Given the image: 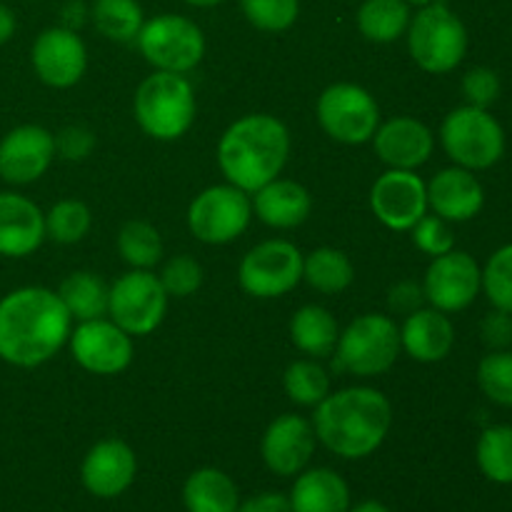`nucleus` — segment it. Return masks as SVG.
<instances>
[{"instance_id":"nucleus-1","label":"nucleus","mask_w":512,"mask_h":512,"mask_svg":"<svg viewBox=\"0 0 512 512\" xmlns=\"http://www.w3.org/2000/svg\"><path fill=\"white\" fill-rule=\"evenodd\" d=\"M70 323L58 293L48 288H18L0 300V360L15 368L48 363L70 338Z\"/></svg>"},{"instance_id":"nucleus-2","label":"nucleus","mask_w":512,"mask_h":512,"mask_svg":"<svg viewBox=\"0 0 512 512\" xmlns=\"http://www.w3.org/2000/svg\"><path fill=\"white\" fill-rule=\"evenodd\" d=\"M393 405L375 388H345L315 405V438L345 460L373 455L388 438Z\"/></svg>"},{"instance_id":"nucleus-3","label":"nucleus","mask_w":512,"mask_h":512,"mask_svg":"<svg viewBox=\"0 0 512 512\" xmlns=\"http://www.w3.org/2000/svg\"><path fill=\"white\" fill-rule=\"evenodd\" d=\"M290 155V133L268 113L243 115L228 125L218 143V165L225 180L253 195L283 173Z\"/></svg>"},{"instance_id":"nucleus-4","label":"nucleus","mask_w":512,"mask_h":512,"mask_svg":"<svg viewBox=\"0 0 512 512\" xmlns=\"http://www.w3.org/2000/svg\"><path fill=\"white\" fill-rule=\"evenodd\" d=\"M135 120L155 140H178L195 120V93L183 73L155 70L135 93Z\"/></svg>"},{"instance_id":"nucleus-5","label":"nucleus","mask_w":512,"mask_h":512,"mask_svg":"<svg viewBox=\"0 0 512 512\" xmlns=\"http://www.w3.org/2000/svg\"><path fill=\"white\" fill-rule=\"evenodd\" d=\"M408 50L425 73L445 75L463 63L468 30L443 0L423 5L408 25Z\"/></svg>"},{"instance_id":"nucleus-6","label":"nucleus","mask_w":512,"mask_h":512,"mask_svg":"<svg viewBox=\"0 0 512 512\" xmlns=\"http://www.w3.org/2000/svg\"><path fill=\"white\" fill-rule=\"evenodd\" d=\"M440 143L455 165L465 170H488L505 155V130L485 108L460 105L445 115Z\"/></svg>"},{"instance_id":"nucleus-7","label":"nucleus","mask_w":512,"mask_h":512,"mask_svg":"<svg viewBox=\"0 0 512 512\" xmlns=\"http://www.w3.org/2000/svg\"><path fill=\"white\" fill-rule=\"evenodd\" d=\"M335 355L340 368L360 378L388 373L400 355V328L388 315H360L340 333Z\"/></svg>"},{"instance_id":"nucleus-8","label":"nucleus","mask_w":512,"mask_h":512,"mask_svg":"<svg viewBox=\"0 0 512 512\" xmlns=\"http://www.w3.org/2000/svg\"><path fill=\"white\" fill-rule=\"evenodd\" d=\"M135 40L143 58L165 73H190L205 55L203 30L185 15H158L143 23Z\"/></svg>"},{"instance_id":"nucleus-9","label":"nucleus","mask_w":512,"mask_h":512,"mask_svg":"<svg viewBox=\"0 0 512 512\" xmlns=\"http://www.w3.org/2000/svg\"><path fill=\"white\" fill-rule=\"evenodd\" d=\"M253 200L235 185H213L195 195L188 208V228L200 243L225 245L248 230Z\"/></svg>"},{"instance_id":"nucleus-10","label":"nucleus","mask_w":512,"mask_h":512,"mask_svg":"<svg viewBox=\"0 0 512 512\" xmlns=\"http://www.w3.org/2000/svg\"><path fill=\"white\" fill-rule=\"evenodd\" d=\"M318 123L333 140L363 145L380 125V108L373 95L355 83H335L320 93Z\"/></svg>"},{"instance_id":"nucleus-11","label":"nucleus","mask_w":512,"mask_h":512,"mask_svg":"<svg viewBox=\"0 0 512 512\" xmlns=\"http://www.w3.org/2000/svg\"><path fill=\"white\" fill-rule=\"evenodd\" d=\"M168 293L163 283L150 270H130L120 275L110 288L108 315L130 338L150 335L165 318Z\"/></svg>"},{"instance_id":"nucleus-12","label":"nucleus","mask_w":512,"mask_h":512,"mask_svg":"<svg viewBox=\"0 0 512 512\" xmlns=\"http://www.w3.org/2000/svg\"><path fill=\"white\" fill-rule=\"evenodd\" d=\"M238 280L253 298H283L303 280V253L290 240H265L248 250Z\"/></svg>"},{"instance_id":"nucleus-13","label":"nucleus","mask_w":512,"mask_h":512,"mask_svg":"<svg viewBox=\"0 0 512 512\" xmlns=\"http://www.w3.org/2000/svg\"><path fill=\"white\" fill-rule=\"evenodd\" d=\"M483 290V270L478 260L463 250H450L430 263L423 280L425 300L440 313H460Z\"/></svg>"},{"instance_id":"nucleus-14","label":"nucleus","mask_w":512,"mask_h":512,"mask_svg":"<svg viewBox=\"0 0 512 512\" xmlns=\"http://www.w3.org/2000/svg\"><path fill=\"white\" fill-rule=\"evenodd\" d=\"M68 340L75 363L93 375H118L133 360V338L113 320H85Z\"/></svg>"},{"instance_id":"nucleus-15","label":"nucleus","mask_w":512,"mask_h":512,"mask_svg":"<svg viewBox=\"0 0 512 512\" xmlns=\"http://www.w3.org/2000/svg\"><path fill=\"white\" fill-rule=\"evenodd\" d=\"M375 218L390 230H410L428 213V185L415 170H395L380 175L370 190Z\"/></svg>"},{"instance_id":"nucleus-16","label":"nucleus","mask_w":512,"mask_h":512,"mask_svg":"<svg viewBox=\"0 0 512 512\" xmlns=\"http://www.w3.org/2000/svg\"><path fill=\"white\" fill-rule=\"evenodd\" d=\"M35 75L50 88H73L88 68V50L80 35L68 28H48L33 43Z\"/></svg>"},{"instance_id":"nucleus-17","label":"nucleus","mask_w":512,"mask_h":512,"mask_svg":"<svg viewBox=\"0 0 512 512\" xmlns=\"http://www.w3.org/2000/svg\"><path fill=\"white\" fill-rule=\"evenodd\" d=\"M55 158V135L40 125H20L0 140V178L28 185L43 178Z\"/></svg>"},{"instance_id":"nucleus-18","label":"nucleus","mask_w":512,"mask_h":512,"mask_svg":"<svg viewBox=\"0 0 512 512\" xmlns=\"http://www.w3.org/2000/svg\"><path fill=\"white\" fill-rule=\"evenodd\" d=\"M315 443L318 438H315L313 423L300 415L285 413L268 425L260 453L270 473L290 478V475L303 473L305 465L313 458Z\"/></svg>"},{"instance_id":"nucleus-19","label":"nucleus","mask_w":512,"mask_h":512,"mask_svg":"<svg viewBox=\"0 0 512 512\" xmlns=\"http://www.w3.org/2000/svg\"><path fill=\"white\" fill-rule=\"evenodd\" d=\"M138 473V460L133 448L118 438L95 443L80 465V480L95 498H118L133 485Z\"/></svg>"},{"instance_id":"nucleus-20","label":"nucleus","mask_w":512,"mask_h":512,"mask_svg":"<svg viewBox=\"0 0 512 512\" xmlns=\"http://www.w3.org/2000/svg\"><path fill=\"white\" fill-rule=\"evenodd\" d=\"M373 145L378 158L388 168L395 170H418L433 155L435 138L433 130L415 118H390L388 123L378 125L373 135Z\"/></svg>"},{"instance_id":"nucleus-21","label":"nucleus","mask_w":512,"mask_h":512,"mask_svg":"<svg viewBox=\"0 0 512 512\" xmlns=\"http://www.w3.org/2000/svg\"><path fill=\"white\" fill-rule=\"evenodd\" d=\"M485 190L473 170L445 168L428 183V208L448 223H465L483 210Z\"/></svg>"},{"instance_id":"nucleus-22","label":"nucleus","mask_w":512,"mask_h":512,"mask_svg":"<svg viewBox=\"0 0 512 512\" xmlns=\"http://www.w3.org/2000/svg\"><path fill=\"white\" fill-rule=\"evenodd\" d=\"M45 240V215L33 200L0 193V255L25 258Z\"/></svg>"},{"instance_id":"nucleus-23","label":"nucleus","mask_w":512,"mask_h":512,"mask_svg":"<svg viewBox=\"0 0 512 512\" xmlns=\"http://www.w3.org/2000/svg\"><path fill=\"white\" fill-rule=\"evenodd\" d=\"M455 345V328L448 313L435 308H420L405 315L400 328V348L418 363H440Z\"/></svg>"},{"instance_id":"nucleus-24","label":"nucleus","mask_w":512,"mask_h":512,"mask_svg":"<svg viewBox=\"0 0 512 512\" xmlns=\"http://www.w3.org/2000/svg\"><path fill=\"white\" fill-rule=\"evenodd\" d=\"M310 210H313V198L295 180L275 178L253 193V213L270 228H298L310 218Z\"/></svg>"},{"instance_id":"nucleus-25","label":"nucleus","mask_w":512,"mask_h":512,"mask_svg":"<svg viewBox=\"0 0 512 512\" xmlns=\"http://www.w3.org/2000/svg\"><path fill=\"white\" fill-rule=\"evenodd\" d=\"M288 500L293 512H348L350 488L335 470L313 468L298 473Z\"/></svg>"},{"instance_id":"nucleus-26","label":"nucleus","mask_w":512,"mask_h":512,"mask_svg":"<svg viewBox=\"0 0 512 512\" xmlns=\"http://www.w3.org/2000/svg\"><path fill=\"white\" fill-rule=\"evenodd\" d=\"M183 503L188 512H235L240 495L233 478L218 468H200L185 480Z\"/></svg>"},{"instance_id":"nucleus-27","label":"nucleus","mask_w":512,"mask_h":512,"mask_svg":"<svg viewBox=\"0 0 512 512\" xmlns=\"http://www.w3.org/2000/svg\"><path fill=\"white\" fill-rule=\"evenodd\" d=\"M290 338L310 358H328L340 338L338 320L323 305H305L290 320Z\"/></svg>"},{"instance_id":"nucleus-28","label":"nucleus","mask_w":512,"mask_h":512,"mask_svg":"<svg viewBox=\"0 0 512 512\" xmlns=\"http://www.w3.org/2000/svg\"><path fill=\"white\" fill-rule=\"evenodd\" d=\"M58 298L70 318L85 323V320H98L108 315L110 288L100 275L90 273V270H78L60 283Z\"/></svg>"},{"instance_id":"nucleus-29","label":"nucleus","mask_w":512,"mask_h":512,"mask_svg":"<svg viewBox=\"0 0 512 512\" xmlns=\"http://www.w3.org/2000/svg\"><path fill=\"white\" fill-rule=\"evenodd\" d=\"M355 268L348 255L338 248H318L303 258V280L313 290L338 295L353 285Z\"/></svg>"},{"instance_id":"nucleus-30","label":"nucleus","mask_w":512,"mask_h":512,"mask_svg":"<svg viewBox=\"0 0 512 512\" xmlns=\"http://www.w3.org/2000/svg\"><path fill=\"white\" fill-rule=\"evenodd\" d=\"M410 5L405 0H365L358 10V28L370 43H393L408 33Z\"/></svg>"},{"instance_id":"nucleus-31","label":"nucleus","mask_w":512,"mask_h":512,"mask_svg":"<svg viewBox=\"0 0 512 512\" xmlns=\"http://www.w3.org/2000/svg\"><path fill=\"white\" fill-rule=\"evenodd\" d=\"M478 468L490 483L512 485V425H493L483 430L475 448Z\"/></svg>"},{"instance_id":"nucleus-32","label":"nucleus","mask_w":512,"mask_h":512,"mask_svg":"<svg viewBox=\"0 0 512 512\" xmlns=\"http://www.w3.org/2000/svg\"><path fill=\"white\" fill-rule=\"evenodd\" d=\"M118 253L133 270H150L163 258V240L150 223L130 220L118 233Z\"/></svg>"},{"instance_id":"nucleus-33","label":"nucleus","mask_w":512,"mask_h":512,"mask_svg":"<svg viewBox=\"0 0 512 512\" xmlns=\"http://www.w3.org/2000/svg\"><path fill=\"white\" fill-rule=\"evenodd\" d=\"M95 28L110 40L128 43L138 38L143 28V8L138 0H95L93 5Z\"/></svg>"},{"instance_id":"nucleus-34","label":"nucleus","mask_w":512,"mask_h":512,"mask_svg":"<svg viewBox=\"0 0 512 512\" xmlns=\"http://www.w3.org/2000/svg\"><path fill=\"white\" fill-rule=\"evenodd\" d=\"M283 388L295 405L315 408L328 398L330 378L323 365H318L315 360H295L285 370Z\"/></svg>"},{"instance_id":"nucleus-35","label":"nucleus","mask_w":512,"mask_h":512,"mask_svg":"<svg viewBox=\"0 0 512 512\" xmlns=\"http://www.w3.org/2000/svg\"><path fill=\"white\" fill-rule=\"evenodd\" d=\"M90 225H93V215L88 205L80 200H60L45 215V238L73 245L88 235Z\"/></svg>"},{"instance_id":"nucleus-36","label":"nucleus","mask_w":512,"mask_h":512,"mask_svg":"<svg viewBox=\"0 0 512 512\" xmlns=\"http://www.w3.org/2000/svg\"><path fill=\"white\" fill-rule=\"evenodd\" d=\"M478 385L495 405L512 408V350H490L480 360Z\"/></svg>"},{"instance_id":"nucleus-37","label":"nucleus","mask_w":512,"mask_h":512,"mask_svg":"<svg viewBox=\"0 0 512 512\" xmlns=\"http://www.w3.org/2000/svg\"><path fill=\"white\" fill-rule=\"evenodd\" d=\"M240 8L253 28L263 33H283L298 20L300 0H240Z\"/></svg>"},{"instance_id":"nucleus-38","label":"nucleus","mask_w":512,"mask_h":512,"mask_svg":"<svg viewBox=\"0 0 512 512\" xmlns=\"http://www.w3.org/2000/svg\"><path fill=\"white\" fill-rule=\"evenodd\" d=\"M483 290L493 308L512 315V243L495 250L485 263Z\"/></svg>"},{"instance_id":"nucleus-39","label":"nucleus","mask_w":512,"mask_h":512,"mask_svg":"<svg viewBox=\"0 0 512 512\" xmlns=\"http://www.w3.org/2000/svg\"><path fill=\"white\" fill-rule=\"evenodd\" d=\"M168 298H188L203 285V268L190 255H175L158 275Z\"/></svg>"},{"instance_id":"nucleus-40","label":"nucleus","mask_w":512,"mask_h":512,"mask_svg":"<svg viewBox=\"0 0 512 512\" xmlns=\"http://www.w3.org/2000/svg\"><path fill=\"white\" fill-rule=\"evenodd\" d=\"M410 233H413V243L418 245V250H423L430 258H438V255L455 250L453 230H450L448 220L438 218V215L425 213L423 218L410 228Z\"/></svg>"},{"instance_id":"nucleus-41","label":"nucleus","mask_w":512,"mask_h":512,"mask_svg":"<svg viewBox=\"0 0 512 512\" xmlns=\"http://www.w3.org/2000/svg\"><path fill=\"white\" fill-rule=\"evenodd\" d=\"M500 88H503L500 75L493 68H485V65L470 68L463 78V95L468 105H475V108L488 110L500 98Z\"/></svg>"},{"instance_id":"nucleus-42","label":"nucleus","mask_w":512,"mask_h":512,"mask_svg":"<svg viewBox=\"0 0 512 512\" xmlns=\"http://www.w3.org/2000/svg\"><path fill=\"white\" fill-rule=\"evenodd\" d=\"M95 148V135L93 130L85 125H68L55 135V153L65 160H85Z\"/></svg>"},{"instance_id":"nucleus-43","label":"nucleus","mask_w":512,"mask_h":512,"mask_svg":"<svg viewBox=\"0 0 512 512\" xmlns=\"http://www.w3.org/2000/svg\"><path fill=\"white\" fill-rule=\"evenodd\" d=\"M480 338L490 350H510L512 345V315L495 308L480 323Z\"/></svg>"},{"instance_id":"nucleus-44","label":"nucleus","mask_w":512,"mask_h":512,"mask_svg":"<svg viewBox=\"0 0 512 512\" xmlns=\"http://www.w3.org/2000/svg\"><path fill=\"white\" fill-rule=\"evenodd\" d=\"M423 303H425L423 285L413 283V280L395 283L388 293V308L398 315L415 313V310L423 308Z\"/></svg>"},{"instance_id":"nucleus-45","label":"nucleus","mask_w":512,"mask_h":512,"mask_svg":"<svg viewBox=\"0 0 512 512\" xmlns=\"http://www.w3.org/2000/svg\"><path fill=\"white\" fill-rule=\"evenodd\" d=\"M235 512H293V508H290V500L285 495L263 493L240 503V508Z\"/></svg>"},{"instance_id":"nucleus-46","label":"nucleus","mask_w":512,"mask_h":512,"mask_svg":"<svg viewBox=\"0 0 512 512\" xmlns=\"http://www.w3.org/2000/svg\"><path fill=\"white\" fill-rule=\"evenodd\" d=\"M60 18H63V28L78 30L85 23V18H88V8H85L83 0H68Z\"/></svg>"},{"instance_id":"nucleus-47","label":"nucleus","mask_w":512,"mask_h":512,"mask_svg":"<svg viewBox=\"0 0 512 512\" xmlns=\"http://www.w3.org/2000/svg\"><path fill=\"white\" fill-rule=\"evenodd\" d=\"M15 33V15L8 5L0 3V45L8 43Z\"/></svg>"},{"instance_id":"nucleus-48","label":"nucleus","mask_w":512,"mask_h":512,"mask_svg":"<svg viewBox=\"0 0 512 512\" xmlns=\"http://www.w3.org/2000/svg\"><path fill=\"white\" fill-rule=\"evenodd\" d=\"M348 512H390L385 508L383 503H378V500H365V503L355 505V508H350Z\"/></svg>"},{"instance_id":"nucleus-49","label":"nucleus","mask_w":512,"mask_h":512,"mask_svg":"<svg viewBox=\"0 0 512 512\" xmlns=\"http://www.w3.org/2000/svg\"><path fill=\"white\" fill-rule=\"evenodd\" d=\"M185 3L195 5V8H213V5L225 3V0H185Z\"/></svg>"},{"instance_id":"nucleus-50","label":"nucleus","mask_w":512,"mask_h":512,"mask_svg":"<svg viewBox=\"0 0 512 512\" xmlns=\"http://www.w3.org/2000/svg\"><path fill=\"white\" fill-rule=\"evenodd\" d=\"M405 3H408V5H418V8H423V5L433 3V0H405Z\"/></svg>"}]
</instances>
